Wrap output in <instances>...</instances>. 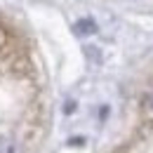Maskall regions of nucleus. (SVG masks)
Listing matches in <instances>:
<instances>
[{
    "instance_id": "f257e3e1",
    "label": "nucleus",
    "mask_w": 153,
    "mask_h": 153,
    "mask_svg": "<svg viewBox=\"0 0 153 153\" xmlns=\"http://www.w3.org/2000/svg\"><path fill=\"white\" fill-rule=\"evenodd\" d=\"M76 28H78V33H94V28H97V26L92 24V21H80Z\"/></svg>"
},
{
    "instance_id": "f03ea898",
    "label": "nucleus",
    "mask_w": 153,
    "mask_h": 153,
    "mask_svg": "<svg viewBox=\"0 0 153 153\" xmlns=\"http://www.w3.org/2000/svg\"><path fill=\"white\" fill-rule=\"evenodd\" d=\"M149 104H151V106H153V94H151V97H149Z\"/></svg>"
}]
</instances>
